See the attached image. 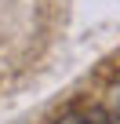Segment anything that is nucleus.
Here are the masks:
<instances>
[{
  "label": "nucleus",
  "mask_w": 120,
  "mask_h": 124,
  "mask_svg": "<svg viewBox=\"0 0 120 124\" xmlns=\"http://www.w3.org/2000/svg\"><path fill=\"white\" fill-rule=\"evenodd\" d=\"M106 117H120V80L109 88V95H106Z\"/></svg>",
  "instance_id": "f03ea898"
},
{
  "label": "nucleus",
  "mask_w": 120,
  "mask_h": 124,
  "mask_svg": "<svg viewBox=\"0 0 120 124\" xmlns=\"http://www.w3.org/2000/svg\"><path fill=\"white\" fill-rule=\"evenodd\" d=\"M58 124H98V113L73 109V113H66V117H58Z\"/></svg>",
  "instance_id": "f257e3e1"
}]
</instances>
